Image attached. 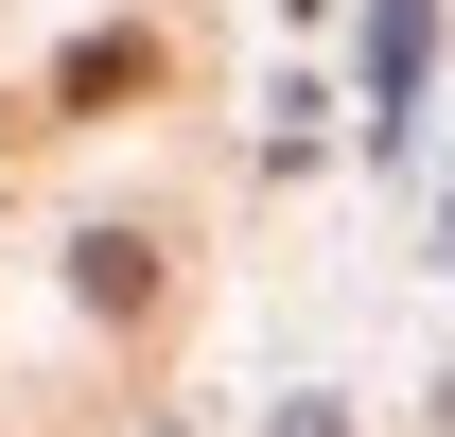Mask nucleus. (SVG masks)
Returning <instances> with one entry per match:
<instances>
[{
  "label": "nucleus",
  "mask_w": 455,
  "mask_h": 437,
  "mask_svg": "<svg viewBox=\"0 0 455 437\" xmlns=\"http://www.w3.org/2000/svg\"><path fill=\"white\" fill-rule=\"evenodd\" d=\"M140 88H158V36H70V70H53V106H70V123L140 106Z\"/></svg>",
  "instance_id": "obj_1"
},
{
  "label": "nucleus",
  "mask_w": 455,
  "mask_h": 437,
  "mask_svg": "<svg viewBox=\"0 0 455 437\" xmlns=\"http://www.w3.org/2000/svg\"><path fill=\"white\" fill-rule=\"evenodd\" d=\"M70 280H88V315H158V245H140V227H88Z\"/></svg>",
  "instance_id": "obj_2"
}]
</instances>
